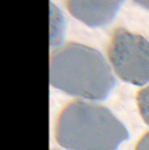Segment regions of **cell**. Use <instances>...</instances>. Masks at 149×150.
I'll return each instance as SVG.
<instances>
[{"label":"cell","instance_id":"cell-2","mask_svg":"<svg viewBox=\"0 0 149 150\" xmlns=\"http://www.w3.org/2000/svg\"><path fill=\"white\" fill-rule=\"evenodd\" d=\"M55 136L68 150H116L128 131L109 108L80 100L63 108Z\"/></svg>","mask_w":149,"mask_h":150},{"label":"cell","instance_id":"cell-3","mask_svg":"<svg viewBox=\"0 0 149 150\" xmlns=\"http://www.w3.org/2000/svg\"><path fill=\"white\" fill-rule=\"evenodd\" d=\"M107 55L120 80L136 86L149 82V42L143 35L116 29L111 37Z\"/></svg>","mask_w":149,"mask_h":150},{"label":"cell","instance_id":"cell-4","mask_svg":"<svg viewBox=\"0 0 149 150\" xmlns=\"http://www.w3.org/2000/svg\"><path fill=\"white\" fill-rule=\"evenodd\" d=\"M122 1H68L71 14L92 28L107 25L118 13Z\"/></svg>","mask_w":149,"mask_h":150},{"label":"cell","instance_id":"cell-6","mask_svg":"<svg viewBox=\"0 0 149 150\" xmlns=\"http://www.w3.org/2000/svg\"><path fill=\"white\" fill-rule=\"evenodd\" d=\"M136 100H137V107H139L143 120L149 125V86L141 89L137 93Z\"/></svg>","mask_w":149,"mask_h":150},{"label":"cell","instance_id":"cell-5","mask_svg":"<svg viewBox=\"0 0 149 150\" xmlns=\"http://www.w3.org/2000/svg\"><path fill=\"white\" fill-rule=\"evenodd\" d=\"M65 21L62 12L54 4H50V46L59 47L63 42Z\"/></svg>","mask_w":149,"mask_h":150},{"label":"cell","instance_id":"cell-8","mask_svg":"<svg viewBox=\"0 0 149 150\" xmlns=\"http://www.w3.org/2000/svg\"><path fill=\"white\" fill-rule=\"evenodd\" d=\"M137 4H139L140 7L145 8V9H149V1H137Z\"/></svg>","mask_w":149,"mask_h":150},{"label":"cell","instance_id":"cell-7","mask_svg":"<svg viewBox=\"0 0 149 150\" xmlns=\"http://www.w3.org/2000/svg\"><path fill=\"white\" fill-rule=\"evenodd\" d=\"M135 150H149V132H147V133L141 137V140L137 142Z\"/></svg>","mask_w":149,"mask_h":150},{"label":"cell","instance_id":"cell-1","mask_svg":"<svg viewBox=\"0 0 149 150\" xmlns=\"http://www.w3.org/2000/svg\"><path fill=\"white\" fill-rule=\"evenodd\" d=\"M50 83L70 96L104 100L115 86V79L98 50L68 43L51 55Z\"/></svg>","mask_w":149,"mask_h":150}]
</instances>
